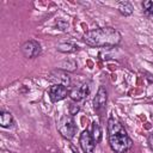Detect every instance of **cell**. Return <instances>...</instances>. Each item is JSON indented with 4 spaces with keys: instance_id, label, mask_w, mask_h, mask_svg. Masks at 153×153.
Wrapping results in <instances>:
<instances>
[{
    "instance_id": "9a60e30c",
    "label": "cell",
    "mask_w": 153,
    "mask_h": 153,
    "mask_svg": "<svg viewBox=\"0 0 153 153\" xmlns=\"http://www.w3.org/2000/svg\"><path fill=\"white\" fill-rule=\"evenodd\" d=\"M142 7H143V11H145V13H146L147 16L153 13V2H152V1H149V0L143 1Z\"/></svg>"
},
{
    "instance_id": "d6986e66",
    "label": "cell",
    "mask_w": 153,
    "mask_h": 153,
    "mask_svg": "<svg viewBox=\"0 0 153 153\" xmlns=\"http://www.w3.org/2000/svg\"><path fill=\"white\" fill-rule=\"evenodd\" d=\"M73 153H79V152H78V151H75V149L73 148Z\"/></svg>"
},
{
    "instance_id": "7a4b0ae2",
    "label": "cell",
    "mask_w": 153,
    "mask_h": 153,
    "mask_svg": "<svg viewBox=\"0 0 153 153\" xmlns=\"http://www.w3.org/2000/svg\"><path fill=\"white\" fill-rule=\"evenodd\" d=\"M82 39L87 45L103 48V47L118 45L121 43L122 36L116 29L111 26H105V27H98L86 31L82 35Z\"/></svg>"
},
{
    "instance_id": "3957f363",
    "label": "cell",
    "mask_w": 153,
    "mask_h": 153,
    "mask_svg": "<svg viewBox=\"0 0 153 153\" xmlns=\"http://www.w3.org/2000/svg\"><path fill=\"white\" fill-rule=\"evenodd\" d=\"M57 130L59 133L67 140H71L74 137L76 133V124L74 122V118L72 115H65L60 118L57 122Z\"/></svg>"
},
{
    "instance_id": "2e32d148",
    "label": "cell",
    "mask_w": 153,
    "mask_h": 153,
    "mask_svg": "<svg viewBox=\"0 0 153 153\" xmlns=\"http://www.w3.org/2000/svg\"><path fill=\"white\" fill-rule=\"evenodd\" d=\"M56 27H57L59 30H61V31H65V30L68 29V23H67L66 20H63V19H59V20L56 22Z\"/></svg>"
},
{
    "instance_id": "5bb4252c",
    "label": "cell",
    "mask_w": 153,
    "mask_h": 153,
    "mask_svg": "<svg viewBox=\"0 0 153 153\" xmlns=\"http://www.w3.org/2000/svg\"><path fill=\"white\" fill-rule=\"evenodd\" d=\"M76 67H78V65H76L75 61H73V60H68V61H63V62L61 63L60 69L66 71V72H73V71L76 69Z\"/></svg>"
},
{
    "instance_id": "ac0fdd59",
    "label": "cell",
    "mask_w": 153,
    "mask_h": 153,
    "mask_svg": "<svg viewBox=\"0 0 153 153\" xmlns=\"http://www.w3.org/2000/svg\"><path fill=\"white\" fill-rule=\"evenodd\" d=\"M147 142H148V146H149V148L153 151V134H151V135L148 136V139H147Z\"/></svg>"
},
{
    "instance_id": "30bf717a",
    "label": "cell",
    "mask_w": 153,
    "mask_h": 153,
    "mask_svg": "<svg viewBox=\"0 0 153 153\" xmlns=\"http://www.w3.org/2000/svg\"><path fill=\"white\" fill-rule=\"evenodd\" d=\"M14 124V120L11 112L7 111H1L0 114V126L2 128H11Z\"/></svg>"
},
{
    "instance_id": "6da1fadb",
    "label": "cell",
    "mask_w": 153,
    "mask_h": 153,
    "mask_svg": "<svg viewBox=\"0 0 153 153\" xmlns=\"http://www.w3.org/2000/svg\"><path fill=\"white\" fill-rule=\"evenodd\" d=\"M108 140L115 153H127L133 147V141L123 124L114 116H110L108 120Z\"/></svg>"
},
{
    "instance_id": "277c9868",
    "label": "cell",
    "mask_w": 153,
    "mask_h": 153,
    "mask_svg": "<svg viewBox=\"0 0 153 153\" xmlns=\"http://www.w3.org/2000/svg\"><path fill=\"white\" fill-rule=\"evenodd\" d=\"M48 80L53 82V85H62L68 87L71 85V76L66 71L62 69H54L49 73Z\"/></svg>"
},
{
    "instance_id": "9c48e42d",
    "label": "cell",
    "mask_w": 153,
    "mask_h": 153,
    "mask_svg": "<svg viewBox=\"0 0 153 153\" xmlns=\"http://www.w3.org/2000/svg\"><path fill=\"white\" fill-rule=\"evenodd\" d=\"M88 93H90V85L85 82V84L78 86L76 88H73L69 92V97L74 102H80V100H84L88 96Z\"/></svg>"
},
{
    "instance_id": "e0dca14e",
    "label": "cell",
    "mask_w": 153,
    "mask_h": 153,
    "mask_svg": "<svg viewBox=\"0 0 153 153\" xmlns=\"http://www.w3.org/2000/svg\"><path fill=\"white\" fill-rule=\"evenodd\" d=\"M79 110H80V106H79L76 103H72V104H71V106H69V115L74 116Z\"/></svg>"
},
{
    "instance_id": "52a82bcc",
    "label": "cell",
    "mask_w": 153,
    "mask_h": 153,
    "mask_svg": "<svg viewBox=\"0 0 153 153\" xmlns=\"http://www.w3.org/2000/svg\"><path fill=\"white\" fill-rule=\"evenodd\" d=\"M68 94H69L68 87L62 85H51L49 88V98L53 103L63 100Z\"/></svg>"
},
{
    "instance_id": "8fae6325",
    "label": "cell",
    "mask_w": 153,
    "mask_h": 153,
    "mask_svg": "<svg viewBox=\"0 0 153 153\" xmlns=\"http://www.w3.org/2000/svg\"><path fill=\"white\" fill-rule=\"evenodd\" d=\"M117 8H118L120 13L123 14V16H130L133 13V11H134L133 5L129 1H120L117 4Z\"/></svg>"
},
{
    "instance_id": "5b68a950",
    "label": "cell",
    "mask_w": 153,
    "mask_h": 153,
    "mask_svg": "<svg viewBox=\"0 0 153 153\" xmlns=\"http://www.w3.org/2000/svg\"><path fill=\"white\" fill-rule=\"evenodd\" d=\"M20 50H22V54L26 59H33V57H37L38 55H41L42 48H41V44L37 41L30 39V41H26L22 45Z\"/></svg>"
},
{
    "instance_id": "ba28073f",
    "label": "cell",
    "mask_w": 153,
    "mask_h": 153,
    "mask_svg": "<svg viewBox=\"0 0 153 153\" xmlns=\"http://www.w3.org/2000/svg\"><path fill=\"white\" fill-rule=\"evenodd\" d=\"M106 100H108V92L105 90L104 86H99L94 98H93V108L94 110L97 111H100L102 109L105 108V104H106Z\"/></svg>"
},
{
    "instance_id": "4fadbf2b",
    "label": "cell",
    "mask_w": 153,
    "mask_h": 153,
    "mask_svg": "<svg viewBox=\"0 0 153 153\" xmlns=\"http://www.w3.org/2000/svg\"><path fill=\"white\" fill-rule=\"evenodd\" d=\"M57 50L61 51V53H74L78 50V47L74 44V43H71V42H66V43H60L57 45Z\"/></svg>"
},
{
    "instance_id": "7c38bea8",
    "label": "cell",
    "mask_w": 153,
    "mask_h": 153,
    "mask_svg": "<svg viewBox=\"0 0 153 153\" xmlns=\"http://www.w3.org/2000/svg\"><path fill=\"white\" fill-rule=\"evenodd\" d=\"M90 133H91L92 139H93V141L96 142V145L99 143L100 140H102V129H100V126H99L97 122H93V123H92V129H91Z\"/></svg>"
},
{
    "instance_id": "8992f818",
    "label": "cell",
    "mask_w": 153,
    "mask_h": 153,
    "mask_svg": "<svg viewBox=\"0 0 153 153\" xmlns=\"http://www.w3.org/2000/svg\"><path fill=\"white\" fill-rule=\"evenodd\" d=\"M79 143L84 153H93L96 148V142L92 139V135L90 130H84L79 136Z\"/></svg>"
}]
</instances>
